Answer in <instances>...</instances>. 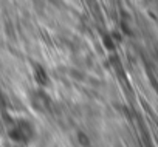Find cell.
Masks as SVG:
<instances>
[{"instance_id": "obj_2", "label": "cell", "mask_w": 158, "mask_h": 147, "mask_svg": "<svg viewBox=\"0 0 158 147\" xmlns=\"http://www.w3.org/2000/svg\"><path fill=\"white\" fill-rule=\"evenodd\" d=\"M28 101H30L31 108H33L36 113H39V115H47V113L51 110V107H53V102H51L50 95H48L42 87L33 90V92L30 93Z\"/></svg>"}, {"instance_id": "obj_1", "label": "cell", "mask_w": 158, "mask_h": 147, "mask_svg": "<svg viewBox=\"0 0 158 147\" xmlns=\"http://www.w3.org/2000/svg\"><path fill=\"white\" fill-rule=\"evenodd\" d=\"M36 132H37L36 125L28 118L13 119L6 127L8 139L14 145H20V147H27V145L33 144V141L36 139V135H37Z\"/></svg>"}]
</instances>
